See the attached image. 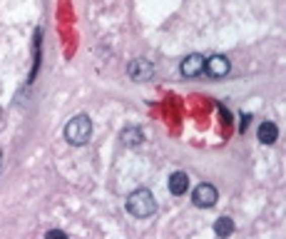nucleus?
I'll return each instance as SVG.
<instances>
[{"instance_id": "nucleus-1", "label": "nucleus", "mask_w": 286, "mask_h": 239, "mask_svg": "<svg viewBox=\"0 0 286 239\" xmlns=\"http://www.w3.org/2000/svg\"><path fill=\"white\" fill-rule=\"evenodd\" d=\"M127 212L137 219H147L157 212V202H154V194L149 189H135L130 197H127Z\"/></svg>"}, {"instance_id": "nucleus-2", "label": "nucleus", "mask_w": 286, "mask_h": 239, "mask_svg": "<svg viewBox=\"0 0 286 239\" xmlns=\"http://www.w3.org/2000/svg\"><path fill=\"white\" fill-rule=\"evenodd\" d=\"M90 135H92V120L87 117V115H75V117L65 125V140H67L72 147L87 145Z\"/></svg>"}, {"instance_id": "nucleus-3", "label": "nucleus", "mask_w": 286, "mask_h": 239, "mask_svg": "<svg viewBox=\"0 0 286 239\" xmlns=\"http://www.w3.org/2000/svg\"><path fill=\"white\" fill-rule=\"evenodd\" d=\"M127 75H130L135 83H147V80L154 77V65H152L149 60L137 58V60H132V62L127 65Z\"/></svg>"}, {"instance_id": "nucleus-4", "label": "nucleus", "mask_w": 286, "mask_h": 239, "mask_svg": "<svg viewBox=\"0 0 286 239\" xmlns=\"http://www.w3.org/2000/svg\"><path fill=\"white\" fill-rule=\"evenodd\" d=\"M229 70H231V62H229V58H224V55H212V58L204 60V72H207L209 77H214V80L227 77Z\"/></svg>"}, {"instance_id": "nucleus-5", "label": "nucleus", "mask_w": 286, "mask_h": 239, "mask_svg": "<svg viewBox=\"0 0 286 239\" xmlns=\"http://www.w3.org/2000/svg\"><path fill=\"white\" fill-rule=\"evenodd\" d=\"M217 197H219V194H217V187H214V184H207V182L199 184V187L192 192V202L199 209L214 207V205H217Z\"/></svg>"}, {"instance_id": "nucleus-6", "label": "nucleus", "mask_w": 286, "mask_h": 239, "mask_svg": "<svg viewBox=\"0 0 286 239\" xmlns=\"http://www.w3.org/2000/svg\"><path fill=\"white\" fill-rule=\"evenodd\" d=\"M204 55L199 53H192V55H187V58L182 60V65H179V72L184 75V77H199L201 72H204Z\"/></svg>"}, {"instance_id": "nucleus-7", "label": "nucleus", "mask_w": 286, "mask_h": 239, "mask_svg": "<svg viewBox=\"0 0 286 239\" xmlns=\"http://www.w3.org/2000/svg\"><path fill=\"white\" fill-rule=\"evenodd\" d=\"M187 189H189V177H187V172H174L170 177V192L174 197H182V194H187Z\"/></svg>"}, {"instance_id": "nucleus-8", "label": "nucleus", "mask_w": 286, "mask_h": 239, "mask_svg": "<svg viewBox=\"0 0 286 239\" xmlns=\"http://www.w3.org/2000/svg\"><path fill=\"white\" fill-rule=\"evenodd\" d=\"M257 135H259V142H261V145H274L276 137H279V127H276L274 122H261Z\"/></svg>"}, {"instance_id": "nucleus-9", "label": "nucleus", "mask_w": 286, "mask_h": 239, "mask_svg": "<svg viewBox=\"0 0 286 239\" xmlns=\"http://www.w3.org/2000/svg\"><path fill=\"white\" fill-rule=\"evenodd\" d=\"M119 137H122V142H125L127 147H137V145H142V140H144L140 127H127V130H122Z\"/></svg>"}, {"instance_id": "nucleus-10", "label": "nucleus", "mask_w": 286, "mask_h": 239, "mask_svg": "<svg viewBox=\"0 0 286 239\" xmlns=\"http://www.w3.org/2000/svg\"><path fill=\"white\" fill-rule=\"evenodd\" d=\"M231 232H234V219H231V217H219V219L214 222V234H217V237L227 239Z\"/></svg>"}, {"instance_id": "nucleus-11", "label": "nucleus", "mask_w": 286, "mask_h": 239, "mask_svg": "<svg viewBox=\"0 0 286 239\" xmlns=\"http://www.w3.org/2000/svg\"><path fill=\"white\" fill-rule=\"evenodd\" d=\"M45 239H67V234H65L62 229H50V232L45 234Z\"/></svg>"}, {"instance_id": "nucleus-12", "label": "nucleus", "mask_w": 286, "mask_h": 239, "mask_svg": "<svg viewBox=\"0 0 286 239\" xmlns=\"http://www.w3.org/2000/svg\"><path fill=\"white\" fill-rule=\"evenodd\" d=\"M249 120H252V115H241V125H239V132H247V127H249Z\"/></svg>"}, {"instance_id": "nucleus-13", "label": "nucleus", "mask_w": 286, "mask_h": 239, "mask_svg": "<svg viewBox=\"0 0 286 239\" xmlns=\"http://www.w3.org/2000/svg\"><path fill=\"white\" fill-rule=\"evenodd\" d=\"M0 167H3V152H0Z\"/></svg>"}]
</instances>
